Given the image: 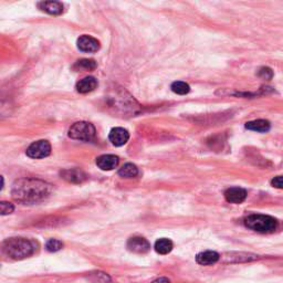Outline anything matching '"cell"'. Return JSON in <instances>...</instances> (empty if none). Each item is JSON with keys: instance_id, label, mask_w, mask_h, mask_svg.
<instances>
[{"instance_id": "obj_13", "label": "cell", "mask_w": 283, "mask_h": 283, "mask_svg": "<svg viewBox=\"0 0 283 283\" xmlns=\"http://www.w3.org/2000/svg\"><path fill=\"white\" fill-rule=\"evenodd\" d=\"M40 10L47 12V14L58 16L63 12V4L59 2H41L38 3Z\"/></svg>"}, {"instance_id": "obj_5", "label": "cell", "mask_w": 283, "mask_h": 283, "mask_svg": "<svg viewBox=\"0 0 283 283\" xmlns=\"http://www.w3.org/2000/svg\"><path fill=\"white\" fill-rule=\"evenodd\" d=\"M26 153L30 158H34V159L45 158L50 155L51 145L48 140H44V139L37 140L28 147Z\"/></svg>"}, {"instance_id": "obj_1", "label": "cell", "mask_w": 283, "mask_h": 283, "mask_svg": "<svg viewBox=\"0 0 283 283\" xmlns=\"http://www.w3.org/2000/svg\"><path fill=\"white\" fill-rule=\"evenodd\" d=\"M52 186L36 178H21L12 185V198L23 204H36L50 196Z\"/></svg>"}, {"instance_id": "obj_8", "label": "cell", "mask_w": 283, "mask_h": 283, "mask_svg": "<svg viewBox=\"0 0 283 283\" xmlns=\"http://www.w3.org/2000/svg\"><path fill=\"white\" fill-rule=\"evenodd\" d=\"M225 198L231 204H241L247 198V192L241 187H231L225 192Z\"/></svg>"}, {"instance_id": "obj_6", "label": "cell", "mask_w": 283, "mask_h": 283, "mask_svg": "<svg viewBox=\"0 0 283 283\" xmlns=\"http://www.w3.org/2000/svg\"><path fill=\"white\" fill-rule=\"evenodd\" d=\"M127 249L134 254L143 255L149 252L151 249V244L147 241L145 238L142 237H133L131 239H128L127 241Z\"/></svg>"}, {"instance_id": "obj_4", "label": "cell", "mask_w": 283, "mask_h": 283, "mask_svg": "<svg viewBox=\"0 0 283 283\" xmlns=\"http://www.w3.org/2000/svg\"><path fill=\"white\" fill-rule=\"evenodd\" d=\"M95 127L88 122L75 123L69 130V136L73 139L89 142L95 136Z\"/></svg>"}, {"instance_id": "obj_25", "label": "cell", "mask_w": 283, "mask_h": 283, "mask_svg": "<svg viewBox=\"0 0 283 283\" xmlns=\"http://www.w3.org/2000/svg\"><path fill=\"white\" fill-rule=\"evenodd\" d=\"M152 283H170L167 278H158L155 281H153Z\"/></svg>"}, {"instance_id": "obj_24", "label": "cell", "mask_w": 283, "mask_h": 283, "mask_svg": "<svg viewBox=\"0 0 283 283\" xmlns=\"http://www.w3.org/2000/svg\"><path fill=\"white\" fill-rule=\"evenodd\" d=\"M271 185L275 188L283 189V176H276L271 181Z\"/></svg>"}, {"instance_id": "obj_7", "label": "cell", "mask_w": 283, "mask_h": 283, "mask_svg": "<svg viewBox=\"0 0 283 283\" xmlns=\"http://www.w3.org/2000/svg\"><path fill=\"white\" fill-rule=\"evenodd\" d=\"M78 48L79 50H81L82 52H88V53H93L96 52L98 49H100V42H98L95 38L91 36H81L78 39Z\"/></svg>"}, {"instance_id": "obj_19", "label": "cell", "mask_w": 283, "mask_h": 283, "mask_svg": "<svg viewBox=\"0 0 283 283\" xmlns=\"http://www.w3.org/2000/svg\"><path fill=\"white\" fill-rule=\"evenodd\" d=\"M170 89L174 92V93L180 94V95H185V94L189 93V91H190L189 85L186 82H183V81L174 82L173 84H171Z\"/></svg>"}, {"instance_id": "obj_17", "label": "cell", "mask_w": 283, "mask_h": 283, "mask_svg": "<svg viewBox=\"0 0 283 283\" xmlns=\"http://www.w3.org/2000/svg\"><path fill=\"white\" fill-rule=\"evenodd\" d=\"M96 67V62L91 59H82L77 61V63L73 65V69L76 71H92Z\"/></svg>"}, {"instance_id": "obj_2", "label": "cell", "mask_w": 283, "mask_h": 283, "mask_svg": "<svg viewBox=\"0 0 283 283\" xmlns=\"http://www.w3.org/2000/svg\"><path fill=\"white\" fill-rule=\"evenodd\" d=\"M37 249V243L26 238H10L3 243V252L12 260H22L32 256Z\"/></svg>"}, {"instance_id": "obj_20", "label": "cell", "mask_w": 283, "mask_h": 283, "mask_svg": "<svg viewBox=\"0 0 283 283\" xmlns=\"http://www.w3.org/2000/svg\"><path fill=\"white\" fill-rule=\"evenodd\" d=\"M62 247H63V242L60 241L58 239H50L48 240L46 243V249L50 252H57L62 249Z\"/></svg>"}, {"instance_id": "obj_18", "label": "cell", "mask_w": 283, "mask_h": 283, "mask_svg": "<svg viewBox=\"0 0 283 283\" xmlns=\"http://www.w3.org/2000/svg\"><path fill=\"white\" fill-rule=\"evenodd\" d=\"M138 174V168L134 164H125L124 166H122V168L119 170V175L123 178H133L135 176H137Z\"/></svg>"}, {"instance_id": "obj_9", "label": "cell", "mask_w": 283, "mask_h": 283, "mask_svg": "<svg viewBox=\"0 0 283 283\" xmlns=\"http://www.w3.org/2000/svg\"><path fill=\"white\" fill-rule=\"evenodd\" d=\"M61 177L65 180L66 182L72 183V184H81L87 181V174L83 170L78 169V168H71V169H65L61 171Z\"/></svg>"}, {"instance_id": "obj_16", "label": "cell", "mask_w": 283, "mask_h": 283, "mask_svg": "<svg viewBox=\"0 0 283 283\" xmlns=\"http://www.w3.org/2000/svg\"><path fill=\"white\" fill-rule=\"evenodd\" d=\"M154 248H155L156 252L159 255H167L171 250H173L174 244H173V242H171V240L162 238V239L157 240V241L155 242V245H154Z\"/></svg>"}, {"instance_id": "obj_21", "label": "cell", "mask_w": 283, "mask_h": 283, "mask_svg": "<svg viewBox=\"0 0 283 283\" xmlns=\"http://www.w3.org/2000/svg\"><path fill=\"white\" fill-rule=\"evenodd\" d=\"M90 280L93 283H110L111 282V278L104 272H95V273H91L90 275Z\"/></svg>"}, {"instance_id": "obj_10", "label": "cell", "mask_w": 283, "mask_h": 283, "mask_svg": "<svg viewBox=\"0 0 283 283\" xmlns=\"http://www.w3.org/2000/svg\"><path fill=\"white\" fill-rule=\"evenodd\" d=\"M128 138H130V134L122 127H115L112 131L110 132L109 139L111 143L114 146H123L127 143Z\"/></svg>"}, {"instance_id": "obj_15", "label": "cell", "mask_w": 283, "mask_h": 283, "mask_svg": "<svg viewBox=\"0 0 283 283\" xmlns=\"http://www.w3.org/2000/svg\"><path fill=\"white\" fill-rule=\"evenodd\" d=\"M245 128L254 132H259V133H267L271 128V124L269 121L266 120H256L245 123Z\"/></svg>"}, {"instance_id": "obj_12", "label": "cell", "mask_w": 283, "mask_h": 283, "mask_svg": "<svg viewBox=\"0 0 283 283\" xmlns=\"http://www.w3.org/2000/svg\"><path fill=\"white\" fill-rule=\"evenodd\" d=\"M96 165L102 170H112L119 165V157L115 155H102L96 158Z\"/></svg>"}, {"instance_id": "obj_14", "label": "cell", "mask_w": 283, "mask_h": 283, "mask_svg": "<svg viewBox=\"0 0 283 283\" xmlns=\"http://www.w3.org/2000/svg\"><path fill=\"white\" fill-rule=\"evenodd\" d=\"M97 87V80L93 77H87L77 83V91L80 93H89Z\"/></svg>"}, {"instance_id": "obj_23", "label": "cell", "mask_w": 283, "mask_h": 283, "mask_svg": "<svg viewBox=\"0 0 283 283\" xmlns=\"http://www.w3.org/2000/svg\"><path fill=\"white\" fill-rule=\"evenodd\" d=\"M0 210H2V215L5 216V215H9L12 211L15 210V207L10 202L7 201H2L0 202Z\"/></svg>"}, {"instance_id": "obj_11", "label": "cell", "mask_w": 283, "mask_h": 283, "mask_svg": "<svg viewBox=\"0 0 283 283\" xmlns=\"http://www.w3.org/2000/svg\"><path fill=\"white\" fill-rule=\"evenodd\" d=\"M220 259L219 254H217L216 251L208 250L205 252H200V254L197 255L196 261L200 266H213V264L217 263Z\"/></svg>"}, {"instance_id": "obj_3", "label": "cell", "mask_w": 283, "mask_h": 283, "mask_svg": "<svg viewBox=\"0 0 283 283\" xmlns=\"http://www.w3.org/2000/svg\"><path fill=\"white\" fill-rule=\"evenodd\" d=\"M244 225L254 231L260 233H270L276 230L279 224L278 220L271 216H268V215L254 214L244 219Z\"/></svg>"}, {"instance_id": "obj_22", "label": "cell", "mask_w": 283, "mask_h": 283, "mask_svg": "<svg viewBox=\"0 0 283 283\" xmlns=\"http://www.w3.org/2000/svg\"><path fill=\"white\" fill-rule=\"evenodd\" d=\"M258 77L263 80H271L273 78V71L270 67H261L258 71Z\"/></svg>"}]
</instances>
